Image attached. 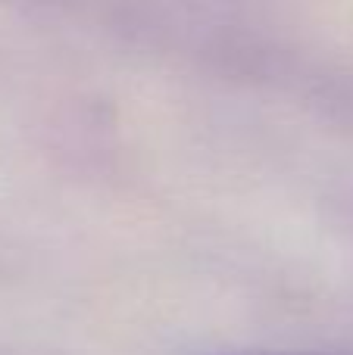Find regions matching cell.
I'll use <instances>...</instances> for the list:
<instances>
[{"instance_id": "cell-1", "label": "cell", "mask_w": 353, "mask_h": 355, "mask_svg": "<svg viewBox=\"0 0 353 355\" xmlns=\"http://www.w3.org/2000/svg\"><path fill=\"white\" fill-rule=\"evenodd\" d=\"M231 355H322V352H231Z\"/></svg>"}]
</instances>
